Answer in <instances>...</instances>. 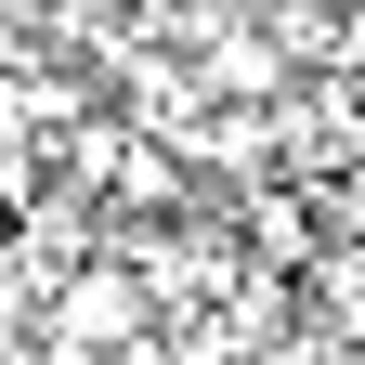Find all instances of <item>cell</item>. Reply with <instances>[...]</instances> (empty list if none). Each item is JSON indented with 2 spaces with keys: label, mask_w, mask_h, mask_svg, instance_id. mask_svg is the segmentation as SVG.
Returning <instances> with one entry per match:
<instances>
[{
  "label": "cell",
  "mask_w": 365,
  "mask_h": 365,
  "mask_svg": "<svg viewBox=\"0 0 365 365\" xmlns=\"http://www.w3.org/2000/svg\"><path fill=\"white\" fill-rule=\"evenodd\" d=\"M66 327H78V339H130V327H144V300H130L118 274H78V287H66Z\"/></svg>",
  "instance_id": "1"
},
{
  "label": "cell",
  "mask_w": 365,
  "mask_h": 365,
  "mask_svg": "<svg viewBox=\"0 0 365 365\" xmlns=\"http://www.w3.org/2000/svg\"><path fill=\"white\" fill-rule=\"evenodd\" d=\"M248 235H261V261H313V222H300V196H261V209H248Z\"/></svg>",
  "instance_id": "2"
},
{
  "label": "cell",
  "mask_w": 365,
  "mask_h": 365,
  "mask_svg": "<svg viewBox=\"0 0 365 365\" xmlns=\"http://www.w3.org/2000/svg\"><path fill=\"white\" fill-rule=\"evenodd\" d=\"M274 365H313V352H274Z\"/></svg>",
  "instance_id": "3"
}]
</instances>
